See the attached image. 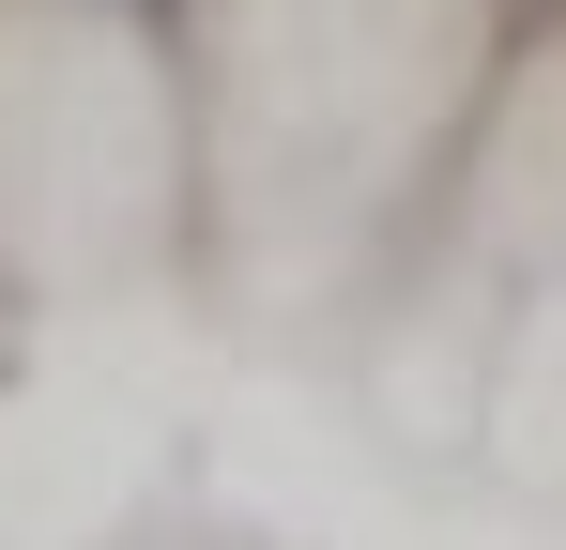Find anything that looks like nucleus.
<instances>
[{"label":"nucleus","mask_w":566,"mask_h":550,"mask_svg":"<svg viewBox=\"0 0 566 550\" xmlns=\"http://www.w3.org/2000/svg\"><path fill=\"white\" fill-rule=\"evenodd\" d=\"M444 169H460V245L490 275L566 261V31H536L505 77H474V123Z\"/></svg>","instance_id":"obj_4"},{"label":"nucleus","mask_w":566,"mask_h":550,"mask_svg":"<svg viewBox=\"0 0 566 550\" xmlns=\"http://www.w3.org/2000/svg\"><path fill=\"white\" fill-rule=\"evenodd\" d=\"M123 550H245V536H123Z\"/></svg>","instance_id":"obj_6"},{"label":"nucleus","mask_w":566,"mask_h":550,"mask_svg":"<svg viewBox=\"0 0 566 550\" xmlns=\"http://www.w3.org/2000/svg\"><path fill=\"white\" fill-rule=\"evenodd\" d=\"M169 458L138 444V413L0 382V550H123V520L154 505Z\"/></svg>","instance_id":"obj_3"},{"label":"nucleus","mask_w":566,"mask_h":550,"mask_svg":"<svg viewBox=\"0 0 566 550\" xmlns=\"http://www.w3.org/2000/svg\"><path fill=\"white\" fill-rule=\"evenodd\" d=\"M490 261L444 245L429 275H398L382 306H353V413L382 458H474V382H490Z\"/></svg>","instance_id":"obj_2"},{"label":"nucleus","mask_w":566,"mask_h":550,"mask_svg":"<svg viewBox=\"0 0 566 550\" xmlns=\"http://www.w3.org/2000/svg\"><path fill=\"white\" fill-rule=\"evenodd\" d=\"M474 474L505 505L566 520V261H536L490 321V382H474Z\"/></svg>","instance_id":"obj_5"},{"label":"nucleus","mask_w":566,"mask_h":550,"mask_svg":"<svg viewBox=\"0 0 566 550\" xmlns=\"http://www.w3.org/2000/svg\"><path fill=\"white\" fill-rule=\"evenodd\" d=\"M199 230V123L138 0H0V290H123Z\"/></svg>","instance_id":"obj_1"}]
</instances>
